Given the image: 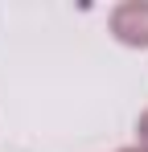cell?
Listing matches in <instances>:
<instances>
[{
    "label": "cell",
    "instance_id": "obj_1",
    "mask_svg": "<svg viewBox=\"0 0 148 152\" xmlns=\"http://www.w3.org/2000/svg\"><path fill=\"white\" fill-rule=\"evenodd\" d=\"M107 29L127 50H148V0H119L107 17Z\"/></svg>",
    "mask_w": 148,
    "mask_h": 152
},
{
    "label": "cell",
    "instance_id": "obj_2",
    "mask_svg": "<svg viewBox=\"0 0 148 152\" xmlns=\"http://www.w3.org/2000/svg\"><path fill=\"white\" fill-rule=\"evenodd\" d=\"M136 148L148 152V107L140 111V119H136Z\"/></svg>",
    "mask_w": 148,
    "mask_h": 152
},
{
    "label": "cell",
    "instance_id": "obj_3",
    "mask_svg": "<svg viewBox=\"0 0 148 152\" xmlns=\"http://www.w3.org/2000/svg\"><path fill=\"white\" fill-rule=\"evenodd\" d=\"M119 152H144V148H119Z\"/></svg>",
    "mask_w": 148,
    "mask_h": 152
}]
</instances>
